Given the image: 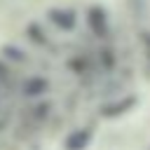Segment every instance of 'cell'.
<instances>
[{"label":"cell","instance_id":"cell-2","mask_svg":"<svg viewBox=\"0 0 150 150\" xmlns=\"http://www.w3.org/2000/svg\"><path fill=\"white\" fill-rule=\"evenodd\" d=\"M49 19L61 30H73L75 23H77V16H75L73 9H49Z\"/></svg>","mask_w":150,"mask_h":150},{"label":"cell","instance_id":"cell-4","mask_svg":"<svg viewBox=\"0 0 150 150\" xmlns=\"http://www.w3.org/2000/svg\"><path fill=\"white\" fill-rule=\"evenodd\" d=\"M47 87H49V82L45 77H30L26 82V87H23V94L26 96H42L47 91Z\"/></svg>","mask_w":150,"mask_h":150},{"label":"cell","instance_id":"cell-5","mask_svg":"<svg viewBox=\"0 0 150 150\" xmlns=\"http://www.w3.org/2000/svg\"><path fill=\"white\" fill-rule=\"evenodd\" d=\"M28 35H30V40H33V42H38V45H45V42H47L45 30H42L38 23H30V26H28Z\"/></svg>","mask_w":150,"mask_h":150},{"label":"cell","instance_id":"cell-6","mask_svg":"<svg viewBox=\"0 0 150 150\" xmlns=\"http://www.w3.org/2000/svg\"><path fill=\"white\" fill-rule=\"evenodd\" d=\"M2 54H9L7 59H12V61H26V52H21V49H16V47H5Z\"/></svg>","mask_w":150,"mask_h":150},{"label":"cell","instance_id":"cell-3","mask_svg":"<svg viewBox=\"0 0 150 150\" xmlns=\"http://www.w3.org/2000/svg\"><path fill=\"white\" fill-rule=\"evenodd\" d=\"M89 138H91V134L87 129H77L66 138V150H84L89 145Z\"/></svg>","mask_w":150,"mask_h":150},{"label":"cell","instance_id":"cell-1","mask_svg":"<svg viewBox=\"0 0 150 150\" xmlns=\"http://www.w3.org/2000/svg\"><path fill=\"white\" fill-rule=\"evenodd\" d=\"M87 23L96 35H105L108 33V14L101 5H94L87 9Z\"/></svg>","mask_w":150,"mask_h":150}]
</instances>
